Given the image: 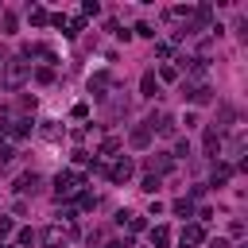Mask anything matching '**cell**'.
<instances>
[{
	"label": "cell",
	"mask_w": 248,
	"mask_h": 248,
	"mask_svg": "<svg viewBox=\"0 0 248 248\" xmlns=\"http://www.w3.org/2000/svg\"><path fill=\"white\" fill-rule=\"evenodd\" d=\"M27 74H31V66H27L23 58H8V66H4V85H8V89H19V85L27 81Z\"/></svg>",
	"instance_id": "6da1fadb"
},
{
	"label": "cell",
	"mask_w": 248,
	"mask_h": 248,
	"mask_svg": "<svg viewBox=\"0 0 248 248\" xmlns=\"http://www.w3.org/2000/svg\"><path fill=\"white\" fill-rule=\"evenodd\" d=\"M78 186H85V178H81L78 170H58V174H54V194H58V202L70 198Z\"/></svg>",
	"instance_id": "7a4b0ae2"
},
{
	"label": "cell",
	"mask_w": 248,
	"mask_h": 248,
	"mask_svg": "<svg viewBox=\"0 0 248 248\" xmlns=\"http://www.w3.org/2000/svg\"><path fill=\"white\" fill-rule=\"evenodd\" d=\"M108 89H112V74H105V70H101V74H93V78H89V93H93L97 101H108Z\"/></svg>",
	"instance_id": "3957f363"
},
{
	"label": "cell",
	"mask_w": 248,
	"mask_h": 248,
	"mask_svg": "<svg viewBox=\"0 0 248 248\" xmlns=\"http://www.w3.org/2000/svg\"><path fill=\"white\" fill-rule=\"evenodd\" d=\"M174 124H178V120H174L170 112H155V116L147 120V128H151V132H159V136H174Z\"/></svg>",
	"instance_id": "277c9868"
},
{
	"label": "cell",
	"mask_w": 248,
	"mask_h": 248,
	"mask_svg": "<svg viewBox=\"0 0 248 248\" xmlns=\"http://www.w3.org/2000/svg\"><path fill=\"white\" fill-rule=\"evenodd\" d=\"M39 190H43V178H39L35 170H27V174H19V178H16V194H31V198H35Z\"/></svg>",
	"instance_id": "5b68a950"
},
{
	"label": "cell",
	"mask_w": 248,
	"mask_h": 248,
	"mask_svg": "<svg viewBox=\"0 0 248 248\" xmlns=\"http://www.w3.org/2000/svg\"><path fill=\"white\" fill-rule=\"evenodd\" d=\"M174 167V159H170V151H155L151 159H147V174H167Z\"/></svg>",
	"instance_id": "8992f818"
},
{
	"label": "cell",
	"mask_w": 248,
	"mask_h": 248,
	"mask_svg": "<svg viewBox=\"0 0 248 248\" xmlns=\"http://www.w3.org/2000/svg\"><path fill=\"white\" fill-rule=\"evenodd\" d=\"M132 170H136V167H132V159H116L112 167H105V174H108L112 182H128V178H132Z\"/></svg>",
	"instance_id": "52a82bcc"
},
{
	"label": "cell",
	"mask_w": 248,
	"mask_h": 248,
	"mask_svg": "<svg viewBox=\"0 0 248 248\" xmlns=\"http://www.w3.org/2000/svg\"><path fill=\"white\" fill-rule=\"evenodd\" d=\"M66 240H70V236H66V229H62V225L43 229V244H46V248H66Z\"/></svg>",
	"instance_id": "ba28073f"
},
{
	"label": "cell",
	"mask_w": 248,
	"mask_h": 248,
	"mask_svg": "<svg viewBox=\"0 0 248 248\" xmlns=\"http://www.w3.org/2000/svg\"><path fill=\"white\" fill-rule=\"evenodd\" d=\"M232 163H213V170H209V186H225L229 178H232Z\"/></svg>",
	"instance_id": "9c48e42d"
},
{
	"label": "cell",
	"mask_w": 248,
	"mask_h": 248,
	"mask_svg": "<svg viewBox=\"0 0 248 248\" xmlns=\"http://www.w3.org/2000/svg\"><path fill=\"white\" fill-rule=\"evenodd\" d=\"M128 143H132V147H140V151H143V147H147V143H151V128H147V124H140V128H132V136H128Z\"/></svg>",
	"instance_id": "30bf717a"
},
{
	"label": "cell",
	"mask_w": 248,
	"mask_h": 248,
	"mask_svg": "<svg viewBox=\"0 0 248 248\" xmlns=\"http://www.w3.org/2000/svg\"><path fill=\"white\" fill-rule=\"evenodd\" d=\"M202 240H205V229H202V225H198V221H194V225H186V229H182V248H186V244H202Z\"/></svg>",
	"instance_id": "8fae6325"
},
{
	"label": "cell",
	"mask_w": 248,
	"mask_h": 248,
	"mask_svg": "<svg viewBox=\"0 0 248 248\" xmlns=\"http://www.w3.org/2000/svg\"><path fill=\"white\" fill-rule=\"evenodd\" d=\"M244 143H248V136H244V128H236V132H232V140H229V155H232V159H240V155H244Z\"/></svg>",
	"instance_id": "7c38bea8"
},
{
	"label": "cell",
	"mask_w": 248,
	"mask_h": 248,
	"mask_svg": "<svg viewBox=\"0 0 248 248\" xmlns=\"http://www.w3.org/2000/svg\"><path fill=\"white\" fill-rule=\"evenodd\" d=\"M140 89H143V97H159V78H155V70H147V74H143Z\"/></svg>",
	"instance_id": "4fadbf2b"
},
{
	"label": "cell",
	"mask_w": 248,
	"mask_h": 248,
	"mask_svg": "<svg viewBox=\"0 0 248 248\" xmlns=\"http://www.w3.org/2000/svg\"><path fill=\"white\" fill-rule=\"evenodd\" d=\"M151 244H155V248H167V244H170V229H167V225H155V229H151Z\"/></svg>",
	"instance_id": "5bb4252c"
},
{
	"label": "cell",
	"mask_w": 248,
	"mask_h": 248,
	"mask_svg": "<svg viewBox=\"0 0 248 248\" xmlns=\"http://www.w3.org/2000/svg\"><path fill=\"white\" fill-rule=\"evenodd\" d=\"M190 101H194V105H209V101H213V89H209V85H198Z\"/></svg>",
	"instance_id": "9a60e30c"
},
{
	"label": "cell",
	"mask_w": 248,
	"mask_h": 248,
	"mask_svg": "<svg viewBox=\"0 0 248 248\" xmlns=\"http://www.w3.org/2000/svg\"><path fill=\"white\" fill-rule=\"evenodd\" d=\"M93 205H97V198H93L89 190H81V194H78V205H74V209H81V213H89Z\"/></svg>",
	"instance_id": "2e32d148"
},
{
	"label": "cell",
	"mask_w": 248,
	"mask_h": 248,
	"mask_svg": "<svg viewBox=\"0 0 248 248\" xmlns=\"http://www.w3.org/2000/svg\"><path fill=\"white\" fill-rule=\"evenodd\" d=\"M170 209H174L178 217H194V202H190V198H178V202H174Z\"/></svg>",
	"instance_id": "e0dca14e"
},
{
	"label": "cell",
	"mask_w": 248,
	"mask_h": 248,
	"mask_svg": "<svg viewBox=\"0 0 248 248\" xmlns=\"http://www.w3.org/2000/svg\"><path fill=\"white\" fill-rule=\"evenodd\" d=\"M116 151H120V140H116V136H108V140L101 143V151H97V155H116Z\"/></svg>",
	"instance_id": "ac0fdd59"
},
{
	"label": "cell",
	"mask_w": 248,
	"mask_h": 248,
	"mask_svg": "<svg viewBox=\"0 0 248 248\" xmlns=\"http://www.w3.org/2000/svg\"><path fill=\"white\" fill-rule=\"evenodd\" d=\"M186 155H190V143H186V140H178V143H174V151H170V159H186Z\"/></svg>",
	"instance_id": "d6986e66"
},
{
	"label": "cell",
	"mask_w": 248,
	"mask_h": 248,
	"mask_svg": "<svg viewBox=\"0 0 248 248\" xmlns=\"http://www.w3.org/2000/svg\"><path fill=\"white\" fill-rule=\"evenodd\" d=\"M46 19H50V16H46V12H43V8H31V23H35V27H43V23H46Z\"/></svg>",
	"instance_id": "ffe728a7"
},
{
	"label": "cell",
	"mask_w": 248,
	"mask_h": 248,
	"mask_svg": "<svg viewBox=\"0 0 248 248\" xmlns=\"http://www.w3.org/2000/svg\"><path fill=\"white\" fill-rule=\"evenodd\" d=\"M12 229H16V221H12V217H0V240L12 236Z\"/></svg>",
	"instance_id": "44dd1931"
},
{
	"label": "cell",
	"mask_w": 248,
	"mask_h": 248,
	"mask_svg": "<svg viewBox=\"0 0 248 248\" xmlns=\"http://www.w3.org/2000/svg\"><path fill=\"white\" fill-rule=\"evenodd\" d=\"M35 81H43V85H46V81H54V70H50V66H43V70L35 74Z\"/></svg>",
	"instance_id": "7402d4cb"
},
{
	"label": "cell",
	"mask_w": 248,
	"mask_h": 248,
	"mask_svg": "<svg viewBox=\"0 0 248 248\" xmlns=\"http://www.w3.org/2000/svg\"><path fill=\"white\" fill-rule=\"evenodd\" d=\"M143 190L155 194V190H159V174H147V178H143Z\"/></svg>",
	"instance_id": "603a6c76"
},
{
	"label": "cell",
	"mask_w": 248,
	"mask_h": 248,
	"mask_svg": "<svg viewBox=\"0 0 248 248\" xmlns=\"http://www.w3.org/2000/svg\"><path fill=\"white\" fill-rule=\"evenodd\" d=\"M12 31H16V16H12V12H4V35H12Z\"/></svg>",
	"instance_id": "cb8c5ba5"
},
{
	"label": "cell",
	"mask_w": 248,
	"mask_h": 248,
	"mask_svg": "<svg viewBox=\"0 0 248 248\" xmlns=\"http://www.w3.org/2000/svg\"><path fill=\"white\" fill-rule=\"evenodd\" d=\"M19 244H23V248L35 244V232H31V229H19Z\"/></svg>",
	"instance_id": "d4e9b609"
},
{
	"label": "cell",
	"mask_w": 248,
	"mask_h": 248,
	"mask_svg": "<svg viewBox=\"0 0 248 248\" xmlns=\"http://www.w3.org/2000/svg\"><path fill=\"white\" fill-rule=\"evenodd\" d=\"M43 136H46V140H58V128H54V120H46V128H43Z\"/></svg>",
	"instance_id": "484cf974"
},
{
	"label": "cell",
	"mask_w": 248,
	"mask_h": 248,
	"mask_svg": "<svg viewBox=\"0 0 248 248\" xmlns=\"http://www.w3.org/2000/svg\"><path fill=\"white\" fill-rule=\"evenodd\" d=\"M209 217H213V209H209V205H202V209H198V225H205Z\"/></svg>",
	"instance_id": "4316f807"
},
{
	"label": "cell",
	"mask_w": 248,
	"mask_h": 248,
	"mask_svg": "<svg viewBox=\"0 0 248 248\" xmlns=\"http://www.w3.org/2000/svg\"><path fill=\"white\" fill-rule=\"evenodd\" d=\"M132 244V236H124V240H108V244H101V248H128Z\"/></svg>",
	"instance_id": "83f0119b"
},
{
	"label": "cell",
	"mask_w": 248,
	"mask_h": 248,
	"mask_svg": "<svg viewBox=\"0 0 248 248\" xmlns=\"http://www.w3.org/2000/svg\"><path fill=\"white\" fill-rule=\"evenodd\" d=\"M0 248H12V244H0Z\"/></svg>",
	"instance_id": "f1b7e54d"
}]
</instances>
